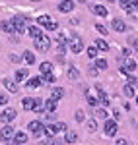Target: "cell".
Listing matches in <instances>:
<instances>
[{"mask_svg":"<svg viewBox=\"0 0 138 145\" xmlns=\"http://www.w3.org/2000/svg\"><path fill=\"white\" fill-rule=\"evenodd\" d=\"M95 68H97V70H105V68H107V60H103V58L95 60Z\"/></svg>","mask_w":138,"mask_h":145,"instance_id":"cell-31","label":"cell"},{"mask_svg":"<svg viewBox=\"0 0 138 145\" xmlns=\"http://www.w3.org/2000/svg\"><path fill=\"white\" fill-rule=\"evenodd\" d=\"M95 48H97V50H109V45L105 43L103 39H97V41H95Z\"/></svg>","mask_w":138,"mask_h":145,"instance_id":"cell-21","label":"cell"},{"mask_svg":"<svg viewBox=\"0 0 138 145\" xmlns=\"http://www.w3.org/2000/svg\"><path fill=\"white\" fill-rule=\"evenodd\" d=\"M57 43H58V45H64V43H66V39H64V35H62V33L57 35Z\"/></svg>","mask_w":138,"mask_h":145,"instance_id":"cell-37","label":"cell"},{"mask_svg":"<svg viewBox=\"0 0 138 145\" xmlns=\"http://www.w3.org/2000/svg\"><path fill=\"white\" fill-rule=\"evenodd\" d=\"M57 128H58V132H66V124L64 122H57Z\"/></svg>","mask_w":138,"mask_h":145,"instance_id":"cell-39","label":"cell"},{"mask_svg":"<svg viewBox=\"0 0 138 145\" xmlns=\"http://www.w3.org/2000/svg\"><path fill=\"white\" fill-rule=\"evenodd\" d=\"M14 118H16V110L14 108H6V110H2V114H0V120L4 124H10Z\"/></svg>","mask_w":138,"mask_h":145,"instance_id":"cell-4","label":"cell"},{"mask_svg":"<svg viewBox=\"0 0 138 145\" xmlns=\"http://www.w3.org/2000/svg\"><path fill=\"white\" fill-rule=\"evenodd\" d=\"M88 130H90V132H95V130H97V122H95V120H88Z\"/></svg>","mask_w":138,"mask_h":145,"instance_id":"cell-34","label":"cell"},{"mask_svg":"<svg viewBox=\"0 0 138 145\" xmlns=\"http://www.w3.org/2000/svg\"><path fill=\"white\" fill-rule=\"evenodd\" d=\"M14 143H16V145L27 143V135L23 134V132H18V134H14Z\"/></svg>","mask_w":138,"mask_h":145,"instance_id":"cell-10","label":"cell"},{"mask_svg":"<svg viewBox=\"0 0 138 145\" xmlns=\"http://www.w3.org/2000/svg\"><path fill=\"white\" fill-rule=\"evenodd\" d=\"M90 76H97V68L95 66H90Z\"/></svg>","mask_w":138,"mask_h":145,"instance_id":"cell-44","label":"cell"},{"mask_svg":"<svg viewBox=\"0 0 138 145\" xmlns=\"http://www.w3.org/2000/svg\"><path fill=\"white\" fill-rule=\"evenodd\" d=\"M27 33L31 35V37H33V39H37V37H41V27H37V25H33V27H29V29H27Z\"/></svg>","mask_w":138,"mask_h":145,"instance_id":"cell-18","label":"cell"},{"mask_svg":"<svg viewBox=\"0 0 138 145\" xmlns=\"http://www.w3.org/2000/svg\"><path fill=\"white\" fill-rule=\"evenodd\" d=\"M125 68H127L128 72H134V70H136V62H134L132 58H127V62H125Z\"/></svg>","mask_w":138,"mask_h":145,"instance_id":"cell-25","label":"cell"},{"mask_svg":"<svg viewBox=\"0 0 138 145\" xmlns=\"http://www.w3.org/2000/svg\"><path fill=\"white\" fill-rule=\"evenodd\" d=\"M109 2H115V0H109Z\"/></svg>","mask_w":138,"mask_h":145,"instance_id":"cell-52","label":"cell"},{"mask_svg":"<svg viewBox=\"0 0 138 145\" xmlns=\"http://www.w3.org/2000/svg\"><path fill=\"white\" fill-rule=\"evenodd\" d=\"M136 103H138V95H136Z\"/></svg>","mask_w":138,"mask_h":145,"instance_id":"cell-51","label":"cell"},{"mask_svg":"<svg viewBox=\"0 0 138 145\" xmlns=\"http://www.w3.org/2000/svg\"><path fill=\"white\" fill-rule=\"evenodd\" d=\"M0 105H8V97L4 93H0Z\"/></svg>","mask_w":138,"mask_h":145,"instance_id":"cell-42","label":"cell"},{"mask_svg":"<svg viewBox=\"0 0 138 145\" xmlns=\"http://www.w3.org/2000/svg\"><path fill=\"white\" fill-rule=\"evenodd\" d=\"M95 29H97V31H99L101 35H107V29H105V27L101 25V23H95Z\"/></svg>","mask_w":138,"mask_h":145,"instance_id":"cell-36","label":"cell"},{"mask_svg":"<svg viewBox=\"0 0 138 145\" xmlns=\"http://www.w3.org/2000/svg\"><path fill=\"white\" fill-rule=\"evenodd\" d=\"M117 122H113V120H109V122H105V135H109V137H113V135H117Z\"/></svg>","mask_w":138,"mask_h":145,"instance_id":"cell-7","label":"cell"},{"mask_svg":"<svg viewBox=\"0 0 138 145\" xmlns=\"http://www.w3.org/2000/svg\"><path fill=\"white\" fill-rule=\"evenodd\" d=\"M0 27H2V31H6V33H14V31H16V27H14L12 22H2Z\"/></svg>","mask_w":138,"mask_h":145,"instance_id":"cell-16","label":"cell"},{"mask_svg":"<svg viewBox=\"0 0 138 145\" xmlns=\"http://www.w3.org/2000/svg\"><path fill=\"white\" fill-rule=\"evenodd\" d=\"M123 2H128V0H121V4H123Z\"/></svg>","mask_w":138,"mask_h":145,"instance_id":"cell-49","label":"cell"},{"mask_svg":"<svg viewBox=\"0 0 138 145\" xmlns=\"http://www.w3.org/2000/svg\"><path fill=\"white\" fill-rule=\"evenodd\" d=\"M27 78V70L23 68V70H18L16 72V81H23V79Z\"/></svg>","mask_w":138,"mask_h":145,"instance_id":"cell-24","label":"cell"},{"mask_svg":"<svg viewBox=\"0 0 138 145\" xmlns=\"http://www.w3.org/2000/svg\"><path fill=\"white\" fill-rule=\"evenodd\" d=\"M88 103H90L92 106H97V103H99V101H97V97H88Z\"/></svg>","mask_w":138,"mask_h":145,"instance_id":"cell-38","label":"cell"},{"mask_svg":"<svg viewBox=\"0 0 138 145\" xmlns=\"http://www.w3.org/2000/svg\"><path fill=\"white\" fill-rule=\"evenodd\" d=\"M95 116H97V118H107V112H105L103 108H97V110H95Z\"/></svg>","mask_w":138,"mask_h":145,"instance_id":"cell-35","label":"cell"},{"mask_svg":"<svg viewBox=\"0 0 138 145\" xmlns=\"http://www.w3.org/2000/svg\"><path fill=\"white\" fill-rule=\"evenodd\" d=\"M10 60H12V62H20V60H22V56H18V54H12V56H10Z\"/></svg>","mask_w":138,"mask_h":145,"instance_id":"cell-43","label":"cell"},{"mask_svg":"<svg viewBox=\"0 0 138 145\" xmlns=\"http://www.w3.org/2000/svg\"><path fill=\"white\" fill-rule=\"evenodd\" d=\"M76 120H78V122H84V110L76 112Z\"/></svg>","mask_w":138,"mask_h":145,"instance_id":"cell-41","label":"cell"},{"mask_svg":"<svg viewBox=\"0 0 138 145\" xmlns=\"http://www.w3.org/2000/svg\"><path fill=\"white\" fill-rule=\"evenodd\" d=\"M58 10L62 12V14H68V12L74 10V2H72V0H62L60 6H58Z\"/></svg>","mask_w":138,"mask_h":145,"instance_id":"cell-8","label":"cell"},{"mask_svg":"<svg viewBox=\"0 0 138 145\" xmlns=\"http://www.w3.org/2000/svg\"><path fill=\"white\" fill-rule=\"evenodd\" d=\"M76 139H78V134L72 132V130H66V134H64V141H66V143H74Z\"/></svg>","mask_w":138,"mask_h":145,"instance_id":"cell-11","label":"cell"},{"mask_svg":"<svg viewBox=\"0 0 138 145\" xmlns=\"http://www.w3.org/2000/svg\"><path fill=\"white\" fill-rule=\"evenodd\" d=\"M92 12L95 16H101V18L107 16V8H105V6H97V4H95V6H92Z\"/></svg>","mask_w":138,"mask_h":145,"instance_id":"cell-12","label":"cell"},{"mask_svg":"<svg viewBox=\"0 0 138 145\" xmlns=\"http://www.w3.org/2000/svg\"><path fill=\"white\" fill-rule=\"evenodd\" d=\"M33 2H41V0H33Z\"/></svg>","mask_w":138,"mask_h":145,"instance_id":"cell-50","label":"cell"},{"mask_svg":"<svg viewBox=\"0 0 138 145\" xmlns=\"http://www.w3.org/2000/svg\"><path fill=\"white\" fill-rule=\"evenodd\" d=\"M25 22H27V20H25V18H20V16L12 20V23H14V27H16L18 33H23V31H25Z\"/></svg>","mask_w":138,"mask_h":145,"instance_id":"cell-6","label":"cell"},{"mask_svg":"<svg viewBox=\"0 0 138 145\" xmlns=\"http://www.w3.org/2000/svg\"><path fill=\"white\" fill-rule=\"evenodd\" d=\"M39 70H41V74H51V70H53V64H51V62H43V64L39 66Z\"/></svg>","mask_w":138,"mask_h":145,"instance_id":"cell-22","label":"cell"},{"mask_svg":"<svg viewBox=\"0 0 138 145\" xmlns=\"http://www.w3.org/2000/svg\"><path fill=\"white\" fill-rule=\"evenodd\" d=\"M45 81L53 83V81H55V74H45Z\"/></svg>","mask_w":138,"mask_h":145,"instance_id":"cell-40","label":"cell"},{"mask_svg":"<svg viewBox=\"0 0 138 145\" xmlns=\"http://www.w3.org/2000/svg\"><path fill=\"white\" fill-rule=\"evenodd\" d=\"M45 108H47V112H55V110H57V101H55V99H49L45 103Z\"/></svg>","mask_w":138,"mask_h":145,"instance_id":"cell-19","label":"cell"},{"mask_svg":"<svg viewBox=\"0 0 138 145\" xmlns=\"http://www.w3.org/2000/svg\"><path fill=\"white\" fill-rule=\"evenodd\" d=\"M33 46L39 50V52H47V50L51 48V39H49L47 35H41V37L33 39Z\"/></svg>","mask_w":138,"mask_h":145,"instance_id":"cell-1","label":"cell"},{"mask_svg":"<svg viewBox=\"0 0 138 145\" xmlns=\"http://www.w3.org/2000/svg\"><path fill=\"white\" fill-rule=\"evenodd\" d=\"M117 145H128L127 139H117Z\"/></svg>","mask_w":138,"mask_h":145,"instance_id":"cell-46","label":"cell"},{"mask_svg":"<svg viewBox=\"0 0 138 145\" xmlns=\"http://www.w3.org/2000/svg\"><path fill=\"white\" fill-rule=\"evenodd\" d=\"M31 132H33L35 137H41V135L45 134V126H43V122H39V120H33V122H29V126H27Z\"/></svg>","mask_w":138,"mask_h":145,"instance_id":"cell-3","label":"cell"},{"mask_svg":"<svg viewBox=\"0 0 138 145\" xmlns=\"http://www.w3.org/2000/svg\"><path fill=\"white\" fill-rule=\"evenodd\" d=\"M68 78H70V79H78V78H80L78 70H76L74 66H70V70H68Z\"/></svg>","mask_w":138,"mask_h":145,"instance_id":"cell-30","label":"cell"},{"mask_svg":"<svg viewBox=\"0 0 138 145\" xmlns=\"http://www.w3.org/2000/svg\"><path fill=\"white\" fill-rule=\"evenodd\" d=\"M14 134H16V132H14V128H12L10 124H6V126L0 130V137H2L4 141H6V139H12V137H14Z\"/></svg>","mask_w":138,"mask_h":145,"instance_id":"cell-5","label":"cell"},{"mask_svg":"<svg viewBox=\"0 0 138 145\" xmlns=\"http://www.w3.org/2000/svg\"><path fill=\"white\" fill-rule=\"evenodd\" d=\"M132 45H134V50L138 52V39H134V43H132Z\"/></svg>","mask_w":138,"mask_h":145,"instance_id":"cell-47","label":"cell"},{"mask_svg":"<svg viewBox=\"0 0 138 145\" xmlns=\"http://www.w3.org/2000/svg\"><path fill=\"white\" fill-rule=\"evenodd\" d=\"M45 134L49 135V137H55V135L58 134V128H57V124H49L45 128Z\"/></svg>","mask_w":138,"mask_h":145,"instance_id":"cell-14","label":"cell"},{"mask_svg":"<svg viewBox=\"0 0 138 145\" xmlns=\"http://www.w3.org/2000/svg\"><path fill=\"white\" fill-rule=\"evenodd\" d=\"M123 91H125V95H127V97H134V91H136V87H134L132 83H127Z\"/></svg>","mask_w":138,"mask_h":145,"instance_id":"cell-20","label":"cell"},{"mask_svg":"<svg viewBox=\"0 0 138 145\" xmlns=\"http://www.w3.org/2000/svg\"><path fill=\"white\" fill-rule=\"evenodd\" d=\"M49 20H51V18H49L47 14H43V16H39V18H37V23H39V25H47Z\"/></svg>","mask_w":138,"mask_h":145,"instance_id":"cell-32","label":"cell"},{"mask_svg":"<svg viewBox=\"0 0 138 145\" xmlns=\"http://www.w3.org/2000/svg\"><path fill=\"white\" fill-rule=\"evenodd\" d=\"M111 27H113L115 31H119V33H121V31H127V23L123 22V20H119V18H115V20L111 22Z\"/></svg>","mask_w":138,"mask_h":145,"instance_id":"cell-9","label":"cell"},{"mask_svg":"<svg viewBox=\"0 0 138 145\" xmlns=\"http://www.w3.org/2000/svg\"><path fill=\"white\" fill-rule=\"evenodd\" d=\"M134 6H136V8H138V0H136V2H134Z\"/></svg>","mask_w":138,"mask_h":145,"instance_id":"cell-48","label":"cell"},{"mask_svg":"<svg viewBox=\"0 0 138 145\" xmlns=\"http://www.w3.org/2000/svg\"><path fill=\"white\" fill-rule=\"evenodd\" d=\"M128 83H134V87H138V78H132V76H130V81H128Z\"/></svg>","mask_w":138,"mask_h":145,"instance_id":"cell-45","label":"cell"},{"mask_svg":"<svg viewBox=\"0 0 138 145\" xmlns=\"http://www.w3.org/2000/svg\"><path fill=\"white\" fill-rule=\"evenodd\" d=\"M41 83H43V79H41L39 76H37V78H31L29 81H27V87H31V89H35V87H39Z\"/></svg>","mask_w":138,"mask_h":145,"instance_id":"cell-17","label":"cell"},{"mask_svg":"<svg viewBox=\"0 0 138 145\" xmlns=\"http://www.w3.org/2000/svg\"><path fill=\"white\" fill-rule=\"evenodd\" d=\"M64 97V89L62 87H57V89H53V99L58 101V99H62Z\"/></svg>","mask_w":138,"mask_h":145,"instance_id":"cell-23","label":"cell"},{"mask_svg":"<svg viewBox=\"0 0 138 145\" xmlns=\"http://www.w3.org/2000/svg\"><path fill=\"white\" fill-rule=\"evenodd\" d=\"M66 45H68L70 52L78 54V52H82V48H84V41H82L78 35H74V37H70L68 41H66Z\"/></svg>","mask_w":138,"mask_h":145,"instance_id":"cell-2","label":"cell"},{"mask_svg":"<svg viewBox=\"0 0 138 145\" xmlns=\"http://www.w3.org/2000/svg\"><path fill=\"white\" fill-rule=\"evenodd\" d=\"M23 58H25L27 64H33V62H35V54H33V52H27V50H25V52H23Z\"/></svg>","mask_w":138,"mask_h":145,"instance_id":"cell-29","label":"cell"},{"mask_svg":"<svg viewBox=\"0 0 138 145\" xmlns=\"http://www.w3.org/2000/svg\"><path fill=\"white\" fill-rule=\"evenodd\" d=\"M45 27L49 29V31H57V29H58V22H55V20H49Z\"/></svg>","mask_w":138,"mask_h":145,"instance_id":"cell-27","label":"cell"},{"mask_svg":"<svg viewBox=\"0 0 138 145\" xmlns=\"http://www.w3.org/2000/svg\"><path fill=\"white\" fill-rule=\"evenodd\" d=\"M2 83H4V87H8V91H10V93H16V91H18V85H16L12 79L6 78V79H2Z\"/></svg>","mask_w":138,"mask_h":145,"instance_id":"cell-15","label":"cell"},{"mask_svg":"<svg viewBox=\"0 0 138 145\" xmlns=\"http://www.w3.org/2000/svg\"><path fill=\"white\" fill-rule=\"evenodd\" d=\"M31 110H35V112H41V110H43V101L33 99V108H31Z\"/></svg>","mask_w":138,"mask_h":145,"instance_id":"cell-28","label":"cell"},{"mask_svg":"<svg viewBox=\"0 0 138 145\" xmlns=\"http://www.w3.org/2000/svg\"><path fill=\"white\" fill-rule=\"evenodd\" d=\"M97 52H99V50H97L95 46H90V48H88V56H90V58H95Z\"/></svg>","mask_w":138,"mask_h":145,"instance_id":"cell-33","label":"cell"},{"mask_svg":"<svg viewBox=\"0 0 138 145\" xmlns=\"http://www.w3.org/2000/svg\"><path fill=\"white\" fill-rule=\"evenodd\" d=\"M97 91H99V97H97V101H99V103H101V105H103V106H107V105H109V97H107V95H105V91L101 89V87H99V85H97Z\"/></svg>","mask_w":138,"mask_h":145,"instance_id":"cell-13","label":"cell"},{"mask_svg":"<svg viewBox=\"0 0 138 145\" xmlns=\"http://www.w3.org/2000/svg\"><path fill=\"white\" fill-rule=\"evenodd\" d=\"M22 106L25 108V110H31V108H33V99H29V97H27V99H23L22 101Z\"/></svg>","mask_w":138,"mask_h":145,"instance_id":"cell-26","label":"cell"}]
</instances>
